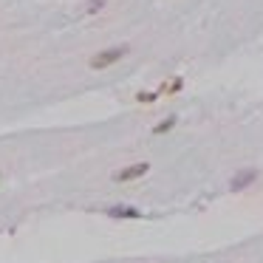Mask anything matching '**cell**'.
Wrapping results in <instances>:
<instances>
[{
	"instance_id": "obj_1",
	"label": "cell",
	"mask_w": 263,
	"mask_h": 263,
	"mask_svg": "<svg viewBox=\"0 0 263 263\" xmlns=\"http://www.w3.org/2000/svg\"><path fill=\"white\" fill-rule=\"evenodd\" d=\"M128 54H130V45H114V48H105V51H99V54H93L88 65H91L93 71H105V68L116 65L119 60H125Z\"/></svg>"
},
{
	"instance_id": "obj_2",
	"label": "cell",
	"mask_w": 263,
	"mask_h": 263,
	"mask_svg": "<svg viewBox=\"0 0 263 263\" xmlns=\"http://www.w3.org/2000/svg\"><path fill=\"white\" fill-rule=\"evenodd\" d=\"M257 178H260V170H257V167H241V170H235L232 178H229V190L243 192V190H249V187L255 184Z\"/></svg>"
},
{
	"instance_id": "obj_3",
	"label": "cell",
	"mask_w": 263,
	"mask_h": 263,
	"mask_svg": "<svg viewBox=\"0 0 263 263\" xmlns=\"http://www.w3.org/2000/svg\"><path fill=\"white\" fill-rule=\"evenodd\" d=\"M150 173V162H136V164H128V167H122V170L114 173V181L116 184H125V181H139Z\"/></svg>"
},
{
	"instance_id": "obj_4",
	"label": "cell",
	"mask_w": 263,
	"mask_h": 263,
	"mask_svg": "<svg viewBox=\"0 0 263 263\" xmlns=\"http://www.w3.org/2000/svg\"><path fill=\"white\" fill-rule=\"evenodd\" d=\"M105 215L108 218H128V221H142L144 218V213L142 209H136V206H108L105 209Z\"/></svg>"
},
{
	"instance_id": "obj_5",
	"label": "cell",
	"mask_w": 263,
	"mask_h": 263,
	"mask_svg": "<svg viewBox=\"0 0 263 263\" xmlns=\"http://www.w3.org/2000/svg\"><path fill=\"white\" fill-rule=\"evenodd\" d=\"M176 116H167V119H162V122H159V125H153V130H150V133H153V136H164V133H170V130L173 128H176Z\"/></svg>"
},
{
	"instance_id": "obj_6",
	"label": "cell",
	"mask_w": 263,
	"mask_h": 263,
	"mask_svg": "<svg viewBox=\"0 0 263 263\" xmlns=\"http://www.w3.org/2000/svg\"><path fill=\"white\" fill-rule=\"evenodd\" d=\"M159 93L162 91H139L136 93V102H139V105H153V102L159 99Z\"/></svg>"
},
{
	"instance_id": "obj_7",
	"label": "cell",
	"mask_w": 263,
	"mask_h": 263,
	"mask_svg": "<svg viewBox=\"0 0 263 263\" xmlns=\"http://www.w3.org/2000/svg\"><path fill=\"white\" fill-rule=\"evenodd\" d=\"M181 88H184V79H181V77H176V79H173V82H167V85H162V91H164V93H170V96H173V93H178V91H181Z\"/></svg>"
},
{
	"instance_id": "obj_8",
	"label": "cell",
	"mask_w": 263,
	"mask_h": 263,
	"mask_svg": "<svg viewBox=\"0 0 263 263\" xmlns=\"http://www.w3.org/2000/svg\"><path fill=\"white\" fill-rule=\"evenodd\" d=\"M105 3H108V0H88V3H85V15H96V12H102Z\"/></svg>"
}]
</instances>
